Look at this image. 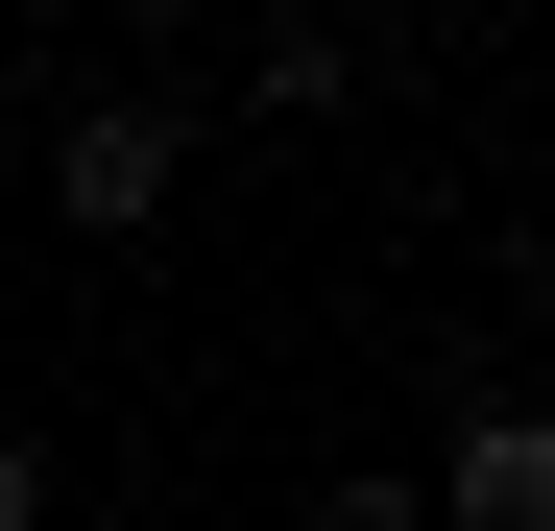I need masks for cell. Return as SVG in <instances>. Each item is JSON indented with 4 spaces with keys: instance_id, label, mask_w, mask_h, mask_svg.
I'll return each instance as SVG.
<instances>
[{
    "instance_id": "obj_1",
    "label": "cell",
    "mask_w": 555,
    "mask_h": 531,
    "mask_svg": "<svg viewBox=\"0 0 555 531\" xmlns=\"http://www.w3.org/2000/svg\"><path fill=\"white\" fill-rule=\"evenodd\" d=\"M169 194H194V121H169V98H73L49 121V218L73 242H145Z\"/></svg>"
},
{
    "instance_id": "obj_2",
    "label": "cell",
    "mask_w": 555,
    "mask_h": 531,
    "mask_svg": "<svg viewBox=\"0 0 555 531\" xmlns=\"http://www.w3.org/2000/svg\"><path fill=\"white\" fill-rule=\"evenodd\" d=\"M435 531H555V435L483 411V435H459V483H435Z\"/></svg>"
},
{
    "instance_id": "obj_3",
    "label": "cell",
    "mask_w": 555,
    "mask_h": 531,
    "mask_svg": "<svg viewBox=\"0 0 555 531\" xmlns=\"http://www.w3.org/2000/svg\"><path fill=\"white\" fill-rule=\"evenodd\" d=\"M314 531H435V507H411L387 459H338V483H314Z\"/></svg>"
},
{
    "instance_id": "obj_4",
    "label": "cell",
    "mask_w": 555,
    "mask_h": 531,
    "mask_svg": "<svg viewBox=\"0 0 555 531\" xmlns=\"http://www.w3.org/2000/svg\"><path fill=\"white\" fill-rule=\"evenodd\" d=\"M0 531H49V435L25 411H0Z\"/></svg>"
}]
</instances>
